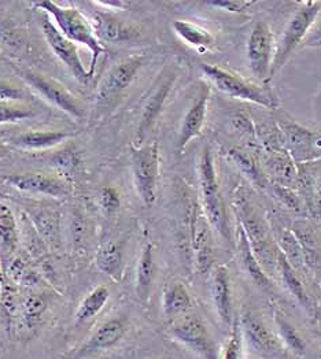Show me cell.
<instances>
[{
  "mask_svg": "<svg viewBox=\"0 0 321 359\" xmlns=\"http://www.w3.org/2000/svg\"><path fill=\"white\" fill-rule=\"evenodd\" d=\"M33 116H34V113L28 107L0 102V125L30 120Z\"/></svg>",
  "mask_w": 321,
  "mask_h": 359,
  "instance_id": "cell-32",
  "label": "cell"
},
{
  "mask_svg": "<svg viewBox=\"0 0 321 359\" xmlns=\"http://www.w3.org/2000/svg\"><path fill=\"white\" fill-rule=\"evenodd\" d=\"M207 4L211 7H216L218 10L237 14V13L246 11L251 4H254V1H251V0H211V1H207Z\"/></svg>",
  "mask_w": 321,
  "mask_h": 359,
  "instance_id": "cell-35",
  "label": "cell"
},
{
  "mask_svg": "<svg viewBox=\"0 0 321 359\" xmlns=\"http://www.w3.org/2000/svg\"><path fill=\"white\" fill-rule=\"evenodd\" d=\"M316 208L319 210L321 215V176L319 181H317V185H316Z\"/></svg>",
  "mask_w": 321,
  "mask_h": 359,
  "instance_id": "cell-40",
  "label": "cell"
},
{
  "mask_svg": "<svg viewBox=\"0 0 321 359\" xmlns=\"http://www.w3.org/2000/svg\"><path fill=\"white\" fill-rule=\"evenodd\" d=\"M129 330L126 318L117 317L105 321L91 333L87 340L72 351L66 359H86L116 347Z\"/></svg>",
  "mask_w": 321,
  "mask_h": 359,
  "instance_id": "cell-9",
  "label": "cell"
},
{
  "mask_svg": "<svg viewBox=\"0 0 321 359\" xmlns=\"http://www.w3.org/2000/svg\"><path fill=\"white\" fill-rule=\"evenodd\" d=\"M211 298L214 302V307L217 316L223 325L228 330L234 325V306L231 295V281L230 271L225 266H218L213 271L211 276Z\"/></svg>",
  "mask_w": 321,
  "mask_h": 359,
  "instance_id": "cell-17",
  "label": "cell"
},
{
  "mask_svg": "<svg viewBox=\"0 0 321 359\" xmlns=\"http://www.w3.org/2000/svg\"><path fill=\"white\" fill-rule=\"evenodd\" d=\"M51 165L55 169V175L65 180L67 184L74 182L81 172V156L76 150L66 149L54 155Z\"/></svg>",
  "mask_w": 321,
  "mask_h": 359,
  "instance_id": "cell-26",
  "label": "cell"
},
{
  "mask_svg": "<svg viewBox=\"0 0 321 359\" xmlns=\"http://www.w3.org/2000/svg\"><path fill=\"white\" fill-rule=\"evenodd\" d=\"M155 278V261H154V247L151 243H147L139 257L136 266V283L135 291L139 300L147 302L150 298L152 283Z\"/></svg>",
  "mask_w": 321,
  "mask_h": 359,
  "instance_id": "cell-21",
  "label": "cell"
},
{
  "mask_svg": "<svg viewBox=\"0 0 321 359\" xmlns=\"http://www.w3.org/2000/svg\"><path fill=\"white\" fill-rule=\"evenodd\" d=\"M209 96L210 88L207 86H204V88L199 90V93L197 95L195 100L192 102L191 107L188 109L183 118L177 139V150H184L195 137L201 135L207 114Z\"/></svg>",
  "mask_w": 321,
  "mask_h": 359,
  "instance_id": "cell-14",
  "label": "cell"
},
{
  "mask_svg": "<svg viewBox=\"0 0 321 359\" xmlns=\"http://www.w3.org/2000/svg\"><path fill=\"white\" fill-rule=\"evenodd\" d=\"M27 96L28 95L25 93V90L0 80V102L3 103L22 102L27 99Z\"/></svg>",
  "mask_w": 321,
  "mask_h": 359,
  "instance_id": "cell-36",
  "label": "cell"
},
{
  "mask_svg": "<svg viewBox=\"0 0 321 359\" xmlns=\"http://www.w3.org/2000/svg\"><path fill=\"white\" fill-rule=\"evenodd\" d=\"M169 336L201 359H220L218 348L204 321L185 314L172 321L168 328Z\"/></svg>",
  "mask_w": 321,
  "mask_h": 359,
  "instance_id": "cell-5",
  "label": "cell"
},
{
  "mask_svg": "<svg viewBox=\"0 0 321 359\" xmlns=\"http://www.w3.org/2000/svg\"><path fill=\"white\" fill-rule=\"evenodd\" d=\"M172 28L175 30L176 34L185 44H188L197 50L209 48L214 43V36L209 30L198 24L191 22V21L177 20L173 22Z\"/></svg>",
  "mask_w": 321,
  "mask_h": 359,
  "instance_id": "cell-25",
  "label": "cell"
},
{
  "mask_svg": "<svg viewBox=\"0 0 321 359\" xmlns=\"http://www.w3.org/2000/svg\"><path fill=\"white\" fill-rule=\"evenodd\" d=\"M18 74L28 86L51 104L58 107L59 110L77 120L84 117V107L79 99H76V96L72 95L62 84H59L58 81L25 69H18Z\"/></svg>",
  "mask_w": 321,
  "mask_h": 359,
  "instance_id": "cell-7",
  "label": "cell"
},
{
  "mask_svg": "<svg viewBox=\"0 0 321 359\" xmlns=\"http://www.w3.org/2000/svg\"><path fill=\"white\" fill-rule=\"evenodd\" d=\"M240 330L249 344L261 354H275L280 350V341L254 313L247 311L242 316Z\"/></svg>",
  "mask_w": 321,
  "mask_h": 359,
  "instance_id": "cell-16",
  "label": "cell"
},
{
  "mask_svg": "<svg viewBox=\"0 0 321 359\" xmlns=\"http://www.w3.org/2000/svg\"><path fill=\"white\" fill-rule=\"evenodd\" d=\"M41 32L54 55L66 66L70 74L79 83L88 84L93 77L89 74L83 60L80 58L77 44L66 39L50 18H44V21L41 22Z\"/></svg>",
  "mask_w": 321,
  "mask_h": 359,
  "instance_id": "cell-8",
  "label": "cell"
},
{
  "mask_svg": "<svg viewBox=\"0 0 321 359\" xmlns=\"http://www.w3.org/2000/svg\"><path fill=\"white\" fill-rule=\"evenodd\" d=\"M34 7L47 13L54 20V25L66 39H69L74 44H81L87 47L92 57L88 72L93 77L96 72L98 60L102 54L106 53V48L96 37L91 21H88L87 17L76 7H66L57 1L50 0L37 1L34 3Z\"/></svg>",
  "mask_w": 321,
  "mask_h": 359,
  "instance_id": "cell-1",
  "label": "cell"
},
{
  "mask_svg": "<svg viewBox=\"0 0 321 359\" xmlns=\"http://www.w3.org/2000/svg\"><path fill=\"white\" fill-rule=\"evenodd\" d=\"M279 191V198L283 201V203L289 208V209L298 210L299 209V202L298 199L292 195L291 192H289L287 189H276Z\"/></svg>",
  "mask_w": 321,
  "mask_h": 359,
  "instance_id": "cell-37",
  "label": "cell"
},
{
  "mask_svg": "<svg viewBox=\"0 0 321 359\" xmlns=\"http://www.w3.org/2000/svg\"><path fill=\"white\" fill-rule=\"evenodd\" d=\"M93 6L96 7H103L105 10H125V7L129 4L126 1H92Z\"/></svg>",
  "mask_w": 321,
  "mask_h": 359,
  "instance_id": "cell-38",
  "label": "cell"
},
{
  "mask_svg": "<svg viewBox=\"0 0 321 359\" xmlns=\"http://www.w3.org/2000/svg\"><path fill=\"white\" fill-rule=\"evenodd\" d=\"M176 76L171 74L169 77L164 79L158 87L154 90V92L150 95V97L147 99L140 122L138 126V132H136V142L140 144L146 140L150 130L154 128L155 122L158 120V117L161 116L164 106L168 100V96L172 90V87L175 84Z\"/></svg>",
  "mask_w": 321,
  "mask_h": 359,
  "instance_id": "cell-15",
  "label": "cell"
},
{
  "mask_svg": "<svg viewBox=\"0 0 321 359\" xmlns=\"http://www.w3.org/2000/svg\"><path fill=\"white\" fill-rule=\"evenodd\" d=\"M201 69L206 79L224 95L258 104L269 110H276L279 107V99L269 88H263L253 83H249L237 74L221 69L216 65L202 63Z\"/></svg>",
  "mask_w": 321,
  "mask_h": 359,
  "instance_id": "cell-3",
  "label": "cell"
},
{
  "mask_svg": "<svg viewBox=\"0 0 321 359\" xmlns=\"http://www.w3.org/2000/svg\"><path fill=\"white\" fill-rule=\"evenodd\" d=\"M237 252H239V258H240V264L243 266V269L247 271V274L251 277V280L263 290H270L272 284L270 280L268 278V276L265 274L256 254L254 250L251 247V243L246 235L244 228L242 226V224H239L237 226Z\"/></svg>",
  "mask_w": 321,
  "mask_h": 359,
  "instance_id": "cell-19",
  "label": "cell"
},
{
  "mask_svg": "<svg viewBox=\"0 0 321 359\" xmlns=\"http://www.w3.org/2000/svg\"><path fill=\"white\" fill-rule=\"evenodd\" d=\"M199 188L204 218L210 228H213L221 238L231 241L230 219L225 203L218 187L213 155L209 147H204L199 159Z\"/></svg>",
  "mask_w": 321,
  "mask_h": 359,
  "instance_id": "cell-2",
  "label": "cell"
},
{
  "mask_svg": "<svg viewBox=\"0 0 321 359\" xmlns=\"http://www.w3.org/2000/svg\"><path fill=\"white\" fill-rule=\"evenodd\" d=\"M192 307V298L184 284L173 281L169 283L164 291L162 310L168 318L176 320L188 314Z\"/></svg>",
  "mask_w": 321,
  "mask_h": 359,
  "instance_id": "cell-20",
  "label": "cell"
},
{
  "mask_svg": "<svg viewBox=\"0 0 321 359\" xmlns=\"http://www.w3.org/2000/svg\"><path fill=\"white\" fill-rule=\"evenodd\" d=\"M0 306H1V311L6 316L7 321H11L15 317V314L21 310L18 292L13 284H4L3 290H1Z\"/></svg>",
  "mask_w": 321,
  "mask_h": 359,
  "instance_id": "cell-31",
  "label": "cell"
},
{
  "mask_svg": "<svg viewBox=\"0 0 321 359\" xmlns=\"http://www.w3.org/2000/svg\"><path fill=\"white\" fill-rule=\"evenodd\" d=\"M3 181L21 191L32 195H43L48 198H65L70 194V184L54 173L46 172H25L14 173L3 177Z\"/></svg>",
  "mask_w": 321,
  "mask_h": 359,
  "instance_id": "cell-10",
  "label": "cell"
},
{
  "mask_svg": "<svg viewBox=\"0 0 321 359\" xmlns=\"http://www.w3.org/2000/svg\"><path fill=\"white\" fill-rule=\"evenodd\" d=\"M99 206L106 214H114L121 208V198L117 191L112 187H105L99 194Z\"/></svg>",
  "mask_w": 321,
  "mask_h": 359,
  "instance_id": "cell-34",
  "label": "cell"
},
{
  "mask_svg": "<svg viewBox=\"0 0 321 359\" xmlns=\"http://www.w3.org/2000/svg\"><path fill=\"white\" fill-rule=\"evenodd\" d=\"M277 264H279V270L282 273V277H283V281H284L286 287L290 290V292L302 306L309 307L310 300H309V297L306 295V291L302 285V281L299 280L291 262L286 258V255L282 251L277 254Z\"/></svg>",
  "mask_w": 321,
  "mask_h": 359,
  "instance_id": "cell-27",
  "label": "cell"
},
{
  "mask_svg": "<svg viewBox=\"0 0 321 359\" xmlns=\"http://www.w3.org/2000/svg\"><path fill=\"white\" fill-rule=\"evenodd\" d=\"M142 65L143 57L140 55L128 57L116 63L99 84L96 90V103L106 106L117 99L133 83Z\"/></svg>",
  "mask_w": 321,
  "mask_h": 359,
  "instance_id": "cell-11",
  "label": "cell"
},
{
  "mask_svg": "<svg viewBox=\"0 0 321 359\" xmlns=\"http://www.w3.org/2000/svg\"><path fill=\"white\" fill-rule=\"evenodd\" d=\"M230 155H231V158L234 159L235 163L239 166V169H240L249 179L251 180L253 182H256L257 185H260V187H265V179H263L261 172L258 170L257 165L254 163V161L251 159L250 155H247V154L243 152V151L236 150V149L230 151Z\"/></svg>",
  "mask_w": 321,
  "mask_h": 359,
  "instance_id": "cell-30",
  "label": "cell"
},
{
  "mask_svg": "<svg viewBox=\"0 0 321 359\" xmlns=\"http://www.w3.org/2000/svg\"><path fill=\"white\" fill-rule=\"evenodd\" d=\"M70 137L73 133L67 130H28L15 136L11 143L21 150L44 151L60 146Z\"/></svg>",
  "mask_w": 321,
  "mask_h": 359,
  "instance_id": "cell-18",
  "label": "cell"
},
{
  "mask_svg": "<svg viewBox=\"0 0 321 359\" xmlns=\"http://www.w3.org/2000/svg\"><path fill=\"white\" fill-rule=\"evenodd\" d=\"M306 44L315 46V44H321V24L313 30L312 34H309V37L306 39Z\"/></svg>",
  "mask_w": 321,
  "mask_h": 359,
  "instance_id": "cell-39",
  "label": "cell"
},
{
  "mask_svg": "<svg viewBox=\"0 0 321 359\" xmlns=\"http://www.w3.org/2000/svg\"><path fill=\"white\" fill-rule=\"evenodd\" d=\"M18 225L13 210L0 203V254L10 257L18 247Z\"/></svg>",
  "mask_w": 321,
  "mask_h": 359,
  "instance_id": "cell-23",
  "label": "cell"
},
{
  "mask_svg": "<svg viewBox=\"0 0 321 359\" xmlns=\"http://www.w3.org/2000/svg\"><path fill=\"white\" fill-rule=\"evenodd\" d=\"M4 154H6V152H4V150H3V149H1V146H0V156H1V155H4Z\"/></svg>",
  "mask_w": 321,
  "mask_h": 359,
  "instance_id": "cell-41",
  "label": "cell"
},
{
  "mask_svg": "<svg viewBox=\"0 0 321 359\" xmlns=\"http://www.w3.org/2000/svg\"><path fill=\"white\" fill-rule=\"evenodd\" d=\"M321 11V1H302L294 13L283 32L273 55L270 67V79H273L291 57L294 50L305 40L309 30L315 25Z\"/></svg>",
  "mask_w": 321,
  "mask_h": 359,
  "instance_id": "cell-4",
  "label": "cell"
},
{
  "mask_svg": "<svg viewBox=\"0 0 321 359\" xmlns=\"http://www.w3.org/2000/svg\"><path fill=\"white\" fill-rule=\"evenodd\" d=\"M232 334L224 346L221 359H244V350H243V333L237 321H235Z\"/></svg>",
  "mask_w": 321,
  "mask_h": 359,
  "instance_id": "cell-33",
  "label": "cell"
},
{
  "mask_svg": "<svg viewBox=\"0 0 321 359\" xmlns=\"http://www.w3.org/2000/svg\"><path fill=\"white\" fill-rule=\"evenodd\" d=\"M91 25L100 43L119 44L132 41L139 36V30L135 27L125 24L113 14L103 10H96L92 14Z\"/></svg>",
  "mask_w": 321,
  "mask_h": 359,
  "instance_id": "cell-13",
  "label": "cell"
},
{
  "mask_svg": "<svg viewBox=\"0 0 321 359\" xmlns=\"http://www.w3.org/2000/svg\"><path fill=\"white\" fill-rule=\"evenodd\" d=\"M47 309H48V300L44 295L33 294L28 298H25L21 303V310H20L24 325L28 330L37 327L41 323Z\"/></svg>",
  "mask_w": 321,
  "mask_h": 359,
  "instance_id": "cell-28",
  "label": "cell"
},
{
  "mask_svg": "<svg viewBox=\"0 0 321 359\" xmlns=\"http://www.w3.org/2000/svg\"><path fill=\"white\" fill-rule=\"evenodd\" d=\"M273 34L268 24L257 22L247 41V58L251 73L260 81L270 80L273 62Z\"/></svg>",
  "mask_w": 321,
  "mask_h": 359,
  "instance_id": "cell-12",
  "label": "cell"
},
{
  "mask_svg": "<svg viewBox=\"0 0 321 359\" xmlns=\"http://www.w3.org/2000/svg\"><path fill=\"white\" fill-rule=\"evenodd\" d=\"M132 173L136 192L146 206H152L157 201V185L159 175V147L154 142L146 146L132 147Z\"/></svg>",
  "mask_w": 321,
  "mask_h": 359,
  "instance_id": "cell-6",
  "label": "cell"
},
{
  "mask_svg": "<svg viewBox=\"0 0 321 359\" xmlns=\"http://www.w3.org/2000/svg\"><path fill=\"white\" fill-rule=\"evenodd\" d=\"M110 299V291L106 285H99L93 288L81 303L76 311V323L79 325L87 324L92 321L100 311L105 309L107 302Z\"/></svg>",
  "mask_w": 321,
  "mask_h": 359,
  "instance_id": "cell-24",
  "label": "cell"
},
{
  "mask_svg": "<svg viewBox=\"0 0 321 359\" xmlns=\"http://www.w3.org/2000/svg\"><path fill=\"white\" fill-rule=\"evenodd\" d=\"M96 266L102 273L119 281L122 277V266H124V255L122 247L117 241H106L103 243L96 252L95 258Z\"/></svg>",
  "mask_w": 321,
  "mask_h": 359,
  "instance_id": "cell-22",
  "label": "cell"
},
{
  "mask_svg": "<svg viewBox=\"0 0 321 359\" xmlns=\"http://www.w3.org/2000/svg\"><path fill=\"white\" fill-rule=\"evenodd\" d=\"M275 323L279 330L280 340L291 350L292 353H295L296 355H303L306 351V347L296 330L280 314L275 316Z\"/></svg>",
  "mask_w": 321,
  "mask_h": 359,
  "instance_id": "cell-29",
  "label": "cell"
}]
</instances>
